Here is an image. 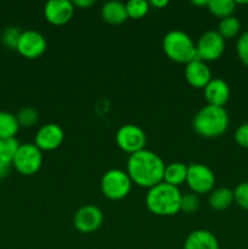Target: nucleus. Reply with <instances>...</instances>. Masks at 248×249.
Returning <instances> with one entry per match:
<instances>
[{
  "mask_svg": "<svg viewBox=\"0 0 248 249\" xmlns=\"http://www.w3.org/2000/svg\"><path fill=\"white\" fill-rule=\"evenodd\" d=\"M164 168L165 164L162 158L146 148L131 153L126 162V173L131 181L138 186L147 189L163 181Z\"/></svg>",
  "mask_w": 248,
  "mask_h": 249,
  "instance_id": "obj_1",
  "label": "nucleus"
},
{
  "mask_svg": "<svg viewBox=\"0 0 248 249\" xmlns=\"http://www.w3.org/2000/svg\"><path fill=\"white\" fill-rule=\"evenodd\" d=\"M181 192L179 187L162 181L148 189L146 195V207L151 213L159 216L175 215L180 212Z\"/></svg>",
  "mask_w": 248,
  "mask_h": 249,
  "instance_id": "obj_2",
  "label": "nucleus"
},
{
  "mask_svg": "<svg viewBox=\"0 0 248 249\" xmlns=\"http://www.w3.org/2000/svg\"><path fill=\"white\" fill-rule=\"evenodd\" d=\"M192 126L204 138H218L229 126V114L224 107L208 105L202 107L192 121Z\"/></svg>",
  "mask_w": 248,
  "mask_h": 249,
  "instance_id": "obj_3",
  "label": "nucleus"
},
{
  "mask_svg": "<svg viewBox=\"0 0 248 249\" xmlns=\"http://www.w3.org/2000/svg\"><path fill=\"white\" fill-rule=\"evenodd\" d=\"M163 51L170 60L179 63H189L197 58L196 44L191 36L179 29L168 32L162 41Z\"/></svg>",
  "mask_w": 248,
  "mask_h": 249,
  "instance_id": "obj_4",
  "label": "nucleus"
},
{
  "mask_svg": "<svg viewBox=\"0 0 248 249\" xmlns=\"http://www.w3.org/2000/svg\"><path fill=\"white\" fill-rule=\"evenodd\" d=\"M131 179L128 173L122 169L107 170L101 178V191L105 197L112 201L125 198L131 190Z\"/></svg>",
  "mask_w": 248,
  "mask_h": 249,
  "instance_id": "obj_5",
  "label": "nucleus"
},
{
  "mask_svg": "<svg viewBox=\"0 0 248 249\" xmlns=\"http://www.w3.org/2000/svg\"><path fill=\"white\" fill-rule=\"evenodd\" d=\"M43 164V153L35 143H22L14 158L15 169L22 175H33Z\"/></svg>",
  "mask_w": 248,
  "mask_h": 249,
  "instance_id": "obj_6",
  "label": "nucleus"
},
{
  "mask_svg": "<svg viewBox=\"0 0 248 249\" xmlns=\"http://www.w3.org/2000/svg\"><path fill=\"white\" fill-rule=\"evenodd\" d=\"M186 184L194 194H208L214 189L215 175L208 165L202 163H192L187 167Z\"/></svg>",
  "mask_w": 248,
  "mask_h": 249,
  "instance_id": "obj_7",
  "label": "nucleus"
},
{
  "mask_svg": "<svg viewBox=\"0 0 248 249\" xmlns=\"http://www.w3.org/2000/svg\"><path fill=\"white\" fill-rule=\"evenodd\" d=\"M225 50V39L218 31H207L202 34L196 43L197 57L204 61H215L223 55Z\"/></svg>",
  "mask_w": 248,
  "mask_h": 249,
  "instance_id": "obj_8",
  "label": "nucleus"
},
{
  "mask_svg": "<svg viewBox=\"0 0 248 249\" xmlns=\"http://www.w3.org/2000/svg\"><path fill=\"white\" fill-rule=\"evenodd\" d=\"M116 142L121 150L131 155L145 148L146 134L136 124H124L117 130Z\"/></svg>",
  "mask_w": 248,
  "mask_h": 249,
  "instance_id": "obj_9",
  "label": "nucleus"
},
{
  "mask_svg": "<svg viewBox=\"0 0 248 249\" xmlns=\"http://www.w3.org/2000/svg\"><path fill=\"white\" fill-rule=\"evenodd\" d=\"M104 221V214L101 209L92 204L83 206L75 212L73 218V225L79 232L90 233L96 231Z\"/></svg>",
  "mask_w": 248,
  "mask_h": 249,
  "instance_id": "obj_10",
  "label": "nucleus"
},
{
  "mask_svg": "<svg viewBox=\"0 0 248 249\" xmlns=\"http://www.w3.org/2000/svg\"><path fill=\"white\" fill-rule=\"evenodd\" d=\"M16 50L27 58H36L46 50V39L39 32L27 29L22 32Z\"/></svg>",
  "mask_w": 248,
  "mask_h": 249,
  "instance_id": "obj_11",
  "label": "nucleus"
},
{
  "mask_svg": "<svg viewBox=\"0 0 248 249\" xmlns=\"http://www.w3.org/2000/svg\"><path fill=\"white\" fill-rule=\"evenodd\" d=\"M74 14V4L71 0H50L44 6V16L46 21L55 26H62L72 18Z\"/></svg>",
  "mask_w": 248,
  "mask_h": 249,
  "instance_id": "obj_12",
  "label": "nucleus"
},
{
  "mask_svg": "<svg viewBox=\"0 0 248 249\" xmlns=\"http://www.w3.org/2000/svg\"><path fill=\"white\" fill-rule=\"evenodd\" d=\"M63 139H65L63 129L58 124L49 123L36 131L34 143L41 151H53L63 142Z\"/></svg>",
  "mask_w": 248,
  "mask_h": 249,
  "instance_id": "obj_13",
  "label": "nucleus"
},
{
  "mask_svg": "<svg viewBox=\"0 0 248 249\" xmlns=\"http://www.w3.org/2000/svg\"><path fill=\"white\" fill-rule=\"evenodd\" d=\"M185 78L194 88H204L212 79L211 68L208 67L207 62L197 57L191 62L186 63Z\"/></svg>",
  "mask_w": 248,
  "mask_h": 249,
  "instance_id": "obj_14",
  "label": "nucleus"
},
{
  "mask_svg": "<svg viewBox=\"0 0 248 249\" xmlns=\"http://www.w3.org/2000/svg\"><path fill=\"white\" fill-rule=\"evenodd\" d=\"M204 97L208 105L224 107L230 97V88L229 84L221 78H212L208 84L203 88Z\"/></svg>",
  "mask_w": 248,
  "mask_h": 249,
  "instance_id": "obj_15",
  "label": "nucleus"
},
{
  "mask_svg": "<svg viewBox=\"0 0 248 249\" xmlns=\"http://www.w3.org/2000/svg\"><path fill=\"white\" fill-rule=\"evenodd\" d=\"M184 249H220V247L213 232L199 229L189 233L185 240Z\"/></svg>",
  "mask_w": 248,
  "mask_h": 249,
  "instance_id": "obj_16",
  "label": "nucleus"
},
{
  "mask_svg": "<svg viewBox=\"0 0 248 249\" xmlns=\"http://www.w3.org/2000/svg\"><path fill=\"white\" fill-rule=\"evenodd\" d=\"M101 16L107 23L121 24L128 18L125 4L119 0H111L102 5Z\"/></svg>",
  "mask_w": 248,
  "mask_h": 249,
  "instance_id": "obj_17",
  "label": "nucleus"
},
{
  "mask_svg": "<svg viewBox=\"0 0 248 249\" xmlns=\"http://www.w3.org/2000/svg\"><path fill=\"white\" fill-rule=\"evenodd\" d=\"M187 167L189 165L182 162H173L169 164H165L163 181L175 187H179L180 185L186 182Z\"/></svg>",
  "mask_w": 248,
  "mask_h": 249,
  "instance_id": "obj_18",
  "label": "nucleus"
},
{
  "mask_svg": "<svg viewBox=\"0 0 248 249\" xmlns=\"http://www.w3.org/2000/svg\"><path fill=\"white\" fill-rule=\"evenodd\" d=\"M233 202H235L233 190L229 189V187H218V189L213 190L208 198L209 206L215 211L228 209Z\"/></svg>",
  "mask_w": 248,
  "mask_h": 249,
  "instance_id": "obj_19",
  "label": "nucleus"
},
{
  "mask_svg": "<svg viewBox=\"0 0 248 249\" xmlns=\"http://www.w3.org/2000/svg\"><path fill=\"white\" fill-rule=\"evenodd\" d=\"M19 124L16 114L7 111H0V140L1 139L15 138L18 133Z\"/></svg>",
  "mask_w": 248,
  "mask_h": 249,
  "instance_id": "obj_20",
  "label": "nucleus"
},
{
  "mask_svg": "<svg viewBox=\"0 0 248 249\" xmlns=\"http://www.w3.org/2000/svg\"><path fill=\"white\" fill-rule=\"evenodd\" d=\"M21 143L16 138L1 139L0 140V163L5 165H11L14 158L18 151Z\"/></svg>",
  "mask_w": 248,
  "mask_h": 249,
  "instance_id": "obj_21",
  "label": "nucleus"
},
{
  "mask_svg": "<svg viewBox=\"0 0 248 249\" xmlns=\"http://www.w3.org/2000/svg\"><path fill=\"white\" fill-rule=\"evenodd\" d=\"M221 36L224 39L233 38V36H237L241 31V22L240 19L236 16L231 15V16L225 17V18H221L220 22L218 24V29Z\"/></svg>",
  "mask_w": 248,
  "mask_h": 249,
  "instance_id": "obj_22",
  "label": "nucleus"
},
{
  "mask_svg": "<svg viewBox=\"0 0 248 249\" xmlns=\"http://www.w3.org/2000/svg\"><path fill=\"white\" fill-rule=\"evenodd\" d=\"M208 10L220 18L231 16L236 9V2L233 0H209Z\"/></svg>",
  "mask_w": 248,
  "mask_h": 249,
  "instance_id": "obj_23",
  "label": "nucleus"
},
{
  "mask_svg": "<svg viewBox=\"0 0 248 249\" xmlns=\"http://www.w3.org/2000/svg\"><path fill=\"white\" fill-rule=\"evenodd\" d=\"M17 122H18L19 126H23V128H31L34 124L38 122L39 113L35 108L33 107H23L18 111V113L16 114Z\"/></svg>",
  "mask_w": 248,
  "mask_h": 249,
  "instance_id": "obj_24",
  "label": "nucleus"
},
{
  "mask_svg": "<svg viewBox=\"0 0 248 249\" xmlns=\"http://www.w3.org/2000/svg\"><path fill=\"white\" fill-rule=\"evenodd\" d=\"M128 17L131 18H141L145 16L150 9V4L146 0H129L125 2Z\"/></svg>",
  "mask_w": 248,
  "mask_h": 249,
  "instance_id": "obj_25",
  "label": "nucleus"
},
{
  "mask_svg": "<svg viewBox=\"0 0 248 249\" xmlns=\"http://www.w3.org/2000/svg\"><path fill=\"white\" fill-rule=\"evenodd\" d=\"M201 207V199H199L198 195L194 194V192H189V194L182 195L181 197V204H180V211L184 213L192 214L196 213Z\"/></svg>",
  "mask_w": 248,
  "mask_h": 249,
  "instance_id": "obj_26",
  "label": "nucleus"
},
{
  "mask_svg": "<svg viewBox=\"0 0 248 249\" xmlns=\"http://www.w3.org/2000/svg\"><path fill=\"white\" fill-rule=\"evenodd\" d=\"M22 32L19 31L17 27H7L4 32H2L1 40L6 48L9 49H15L16 50L17 43H18L19 36H21Z\"/></svg>",
  "mask_w": 248,
  "mask_h": 249,
  "instance_id": "obj_27",
  "label": "nucleus"
},
{
  "mask_svg": "<svg viewBox=\"0 0 248 249\" xmlns=\"http://www.w3.org/2000/svg\"><path fill=\"white\" fill-rule=\"evenodd\" d=\"M236 53L243 65L248 66V31L240 34L236 41Z\"/></svg>",
  "mask_w": 248,
  "mask_h": 249,
  "instance_id": "obj_28",
  "label": "nucleus"
},
{
  "mask_svg": "<svg viewBox=\"0 0 248 249\" xmlns=\"http://www.w3.org/2000/svg\"><path fill=\"white\" fill-rule=\"evenodd\" d=\"M233 197L241 208L248 211V181H243L236 186L233 190Z\"/></svg>",
  "mask_w": 248,
  "mask_h": 249,
  "instance_id": "obj_29",
  "label": "nucleus"
},
{
  "mask_svg": "<svg viewBox=\"0 0 248 249\" xmlns=\"http://www.w3.org/2000/svg\"><path fill=\"white\" fill-rule=\"evenodd\" d=\"M235 141L243 148H248V122L237 126L235 130Z\"/></svg>",
  "mask_w": 248,
  "mask_h": 249,
  "instance_id": "obj_30",
  "label": "nucleus"
},
{
  "mask_svg": "<svg viewBox=\"0 0 248 249\" xmlns=\"http://www.w3.org/2000/svg\"><path fill=\"white\" fill-rule=\"evenodd\" d=\"M94 0H74L73 4L78 7H90L91 5H94Z\"/></svg>",
  "mask_w": 248,
  "mask_h": 249,
  "instance_id": "obj_31",
  "label": "nucleus"
},
{
  "mask_svg": "<svg viewBox=\"0 0 248 249\" xmlns=\"http://www.w3.org/2000/svg\"><path fill=\"white\" fill-rule=\"evenodd\" d=\"M9 170H10L9 165H5L2 164V163H0V179L6 177V175L9 174Z\"/></svg>",
  "mask_w": 248,
  "mask_h": 249,
  "instance_id": "obj_32",
  "label": "nucleus"
},
{
  "mask_svg": "<svg viewBox=\"0 0 248 249\" xmlns=\"http://www.w3.org/2000/svg\"><path fill=\"white\" fill-rule=\"evenodd\" d=\"M151 5L155 7H164L168 5V0H152Z\"/></svg>",
  "mask_w": 248,
  "mask_h": 249,
  "instance_id": "obj_33",
  "label": "nucleus"
},
{
  "mask_svg": "<svg viewBox=\"0 0 248 249\" xmlns=\"http://www.w3.org/2000/svg\"><path fill=\"white\" fill-rule=\"evenodd\" d=\"M209 0H194L192 4L197 5V6H208Z\"/></svg>",
  "mask_w": 248,
  "mask_h": 249,
  "instance_id": "obj_34",
  "label": "nucleus"
}]
</instances>
